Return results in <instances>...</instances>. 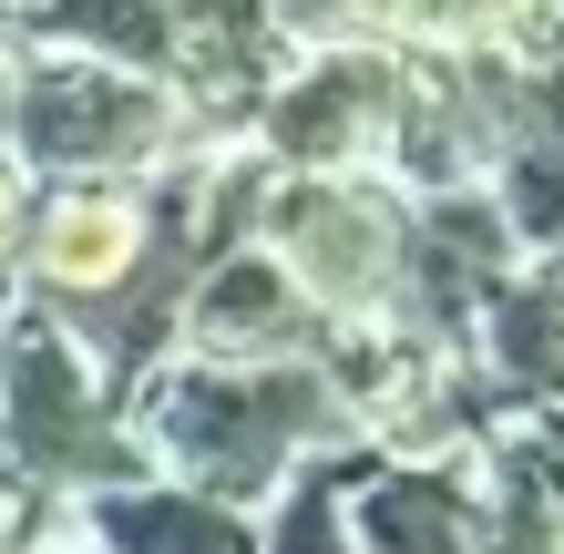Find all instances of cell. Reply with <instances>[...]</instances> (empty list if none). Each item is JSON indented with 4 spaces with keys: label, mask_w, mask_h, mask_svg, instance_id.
Wrapping results in <instances>:
<instances>
[{
    "label": "cell",
    "mask_w": 564,
    "mask_h": 554,
    "mask_svg": "<svg viewBox=\"0 0 564 554\" xmlns=\"http://www.w3.org/2000/svg\"><path fill=\"white\" fill-rule=\"evenodd\" d=\"M473 554H564V482L523 452H473Z\"/></svg>",
    "instance_id": "obj_11"
},
{
    "label": "cell",
    "mask_w": 564,
    "mask_h": 554,
    "mask_svg": "<svg viewBox=\"0 0 564 554\" xmlns=\"http://www.w3.org/2000/svg\"><path fill=\"white\" fill-rule=\"evenodd\" d=\"M73 534L93 554H257V513H226L206 493H185V482H123V493H93L73 503Z\"/></svg>",
    "instance_id": "obj_10"
},
{
    "label": "cell",
    "mask_w": 564,
    "mask_h": 554,
    "mask_svg": "<svg viewBox=\"0 0 564 554\" xmlns=\"http://www.w3.org/2000/svg\"><path fill=\"white\" fill-rule=\"evenodd\" d=\"M401 226H411V195L390 175H268L247 237L328 329H380Z\"/></svg>",
    "instance_id": "obj_4"
},
{
    "label": "cell",
    "mask_w": 564,
    "mask_h": 554,
    "mask_svg": "<svg viewBox=\"0 0 564 554\" xmlns=\"http://www.w3.org/2000/svg\"><path fill=\"white\" fill-rule=\"evenodd\" d=\"M11 554H93V544L73 534V513H52V534H31V544H11Z\"/></svg>",
    "instance_id": "obj_14"
},
{
    "label": "cell",
    "mask_w": 564,
    "mask_h": 554,
    "mask_svg": "<svg viewBox=\"0 0 564 554\" xmlns=\"http://www.w3.org/2000/svg\"><path fill=\"white\" fill-rule=\"evenodd\" d=\"M523 268H534V278H544V287H554V298H564V237H554V247H544V257H523Z\"/></svg>",
    "instance_id": "obj_15"
},
{
    "label": "cell",
    "mask_w": 564,
    "mask_h": 554,
    "mask_svg": "<svg viewBox=\"0 0 564 554\" xmlns=\"http://www.w3.org/2000/svg\"><path fill=\"white\" fill-rule=\"evenodd\" d=\"M339 339L349 329H328V318L297 298V287L247 247H226L206 278H195V298H185V329H175V360H339Z\"/></svg>",
    "instance_id": "obj_7"
},
{
    "label": "cell",
    "mask_w": 564,
    "mask_h": 554,
    "mask_svg": "<svg viewBox=\"0 0 564 554\" xmlns=\"http://www.w3.org/2000/svg\"><path fill=\"white\" fill-rule=\"evenodd\" d=\"M349 544L359 554H473V452H462V463H390V452H359V472H349Z\"/></svg>",
    "instance_id": "obj_8"
},
{
    "label": "cell",
    "mask_w": 564,
    "mask_h": 554,
    "mask_svg": "<svg viewBox=\"0 0 564 554\" xmlns=\"http://www.w3.org/2000/svg\"><path fill=\"white\" fill-rule=\"evenodd\" d=\"M523 268L492 185H452V195H411L401 226V268H390V308L380 339L411 349V360H473V329L492 308V287Z\"/></svg>",
    "instance_id": "obj_5"
},
{
    "label": "cell",
    "mask_w": 564,
    "mask_h": 554,
    "mask_svg": "<svg viewBox=\"0 0 564 554\" xmlns=\"http://www.w3.org/2000/svg\"><path fill=\"white\" fill-rule=\"evenodd\" d=\"M123 421L164 482H185L226 513H268L308 463L370 442L349 390L318 360H164L123 401Z\"/></svg>",
    "instance_id": "obj_1"
},
{
    "label": "cell",
    "mask_w": 564,
    "mask_h": 554,
    "mask_svg": "<svg viewBox=\"0 0 564 554\" xmlns=\"http://www.w3.org/2000/svg\"><path fill=\"white\" fill-rule=\"evenodd\" d=\"M0 123H11V52H0Z\"/></svg>",
    "instance_id": "obj_16"
},
{
    "label": "cell",
    "mask_w": 564,
    "mask_h": 554,
    "mask_svg": "<svg viewBox=\"0 0 564 554\" xmlns=\"http://www.w3.org/2000/svg\"><path fill=\"white\" fill-rule=\"evenodd\" d=\"M11 52L113 62V73H144V83L175 93V73H185V0H21L11 11Z\"/></svg>",
    "instance_id": "obj_9"
},
{
    "label": "cell",
    "mask_w": 564,
    "mask_h": 554,
    "mask_svg": "<svg viewBox=\"0 0 564 554\" xmlns=\"http://www.w3.org/2000/svg\"><path fill=\"white\" fill-rule=\"evenodd\" d=\"M21 226H31V175H21V154L0 144V308H11V268H21Z\"/></svg>",
    "instance_id": "obj_13"
},
{
    "label": "cell",
    "mask_w": 564,
    "mask_h": 554,
    "mask_svg": "<svg viewBox=\"0 0 564 554\" xmlns=\"http://www.w3.org/2000/svg\"><path fill=\"white\" fill-rule=\"evenodd\" d=\"M390 113H401V52L390 42L297 52L247 123V154L268 175H380Z\"/></svg>",
    "instance_id": "obj_6"
},
{
    "label": "cell",
    "mask_w": 564,
    "mask_h": 554,
    "mask_svg": "<svg viewBox=\"0 0 564 554\" xmlns=\"http://www.w3.org/2000/svg\"><path fill=\"white\" fill-rule=\"evenodd\" d=\"M144 442L123 401L104 390V370L73 349L52 308L11 298L0 308V482L31 503V513H73L93 493H123V482H144Z\"/></svg>",
    "instance_id": "obj_2"
},
{
    "label": "cell",
    "mask_w": 564,
    "mask_h": 554,
    "mask_svg": "<svg viewBox=\"0 0 564 554\" xmlns=\"http://www.w3.org/2000/svg\"><path fill=\"white\" fill-rule=\"evenodd\" d=\"M370 452V442H359ZM359 452H328V463H308L288 482V493L257 513V554H359L349 544V472H359Z\"/></svg>",
    "instance_id": "obj_12"
},
{
    "label": "cell",
    "mask_w": 564,
    "mask_h": 554,
    "mask_svg": "<svg viewBox=\"0 0 564 554\" xmlns=\"http://www.w3.org/2000/svg\"><path fill=\"white\" fill-rule=\"evenodd\" d=\"M0 144L21 154V175H52V185H144L206 134L144 73L73 62V52H11V123H0Z\"/></svg>",
    "instance_id": "obj_3"
}]
</instances>
